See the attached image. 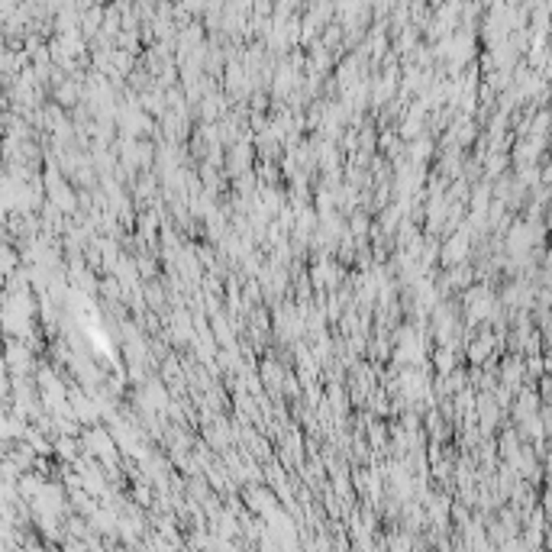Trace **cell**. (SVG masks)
I'll return each instance as SVG.
<instances>
[{
  "instance_id": "cell-1",
  "label": "cell",
  "mask_w": 552,
  "mask_h": 552,
  "mask_svg": "<svg viewBox=\"0 0 552 552\" xmlns=\"http://www.w3.org/2000/svg\"><path fill=\"white\" fill-rule=\"evenodd\" d=\"M465 249H469V246H465V239H452V246H446V262H455V259H462V255H465Z\"/></svg>"
},
{
  "instance_id": "cell-2",
  "label": "cell",
  "mask_w": 552,
  "mask_h": 552,
  "mask_svg": "<svg viewBox=\"0 0 552 552\" xmlns=\"http://www.w3.org/2000/svg\"><path fill=\"white\" fill-rule=\"evenodd\" d=\"M488 352H491V339H481V343H478V349H472V359L481 362V359L488 355Z\"/></svg>"
}]
</instances>
